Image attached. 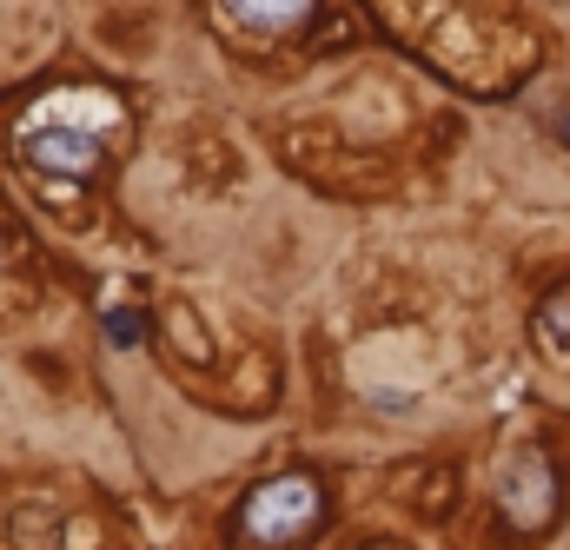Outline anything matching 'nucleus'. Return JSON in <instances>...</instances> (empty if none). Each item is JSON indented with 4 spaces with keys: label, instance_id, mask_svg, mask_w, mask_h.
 <instances>
[{
    "label": "nucleus",
    "instance_id": "obj_1",
    "mask_svg": "<svg viewBox=\"0 0 570 550\" xmlns=\"http://www.w3.org/2000/svg\"><path fill=\"white\" fill-rule=\"evenodd\" d=\"M100 127L94 120H67V100H40L20 120V159L40 179H94L100 173Z\"/></svg>",
    "mask_w": 570,
    "mask_h": 550
},
{
    "label": "nucleus",
    "instance_id": "obj_2",
    "mask_svg": "<svg viewBox=\"0 0 570 550\" xmlns=\"http://www.w3.org/2000/svg\"><path fill=\"white\" fill-rule=\"evenodd\" d=\"M318 511H325V498H318V484L312 478H298V471H285L273 484H259L253 498H246V511H239V538L246 544H298L312 524H318Z\"/></svg>",
    "mask_w": 570,
    "mask_h": 550
},
{
    "label": "nucleus",
    "instance_id": "obj_3",
    "mask_svg": "<svg viewBox=\"0 0 570 550\" xmlns=\"http://www.w3.org/2000/svg\"><path fill=\"white\" fill-rule=\"evenodd\" d=\"M498 511L518 524V531H544L551 511H558V471L544 451H518L504 471H498Z\"/></svg>",
    "mask_w": 570,
    "mask_h": 550
},
{
    "label": "nucleus",
    "instance_id": "obj_4",
    "mask_svg": "<svg viewBox=\"0 0 570 550\" xmlns=\"http://www.w3.org/2000/svg\"><path fill=\"white\" fill-rule=\"evenodd\" d=\"M219 13L253 40H285L312 20V0H219Z\"/></svg>",
    "mask_w": 570,
    "mask_h": 550
},
{
    "label": "nucleus",
    "instance_id": "obj_5",
    "mask_svg": "<svg viewBox=\"0 0 570 550\" xmlns=\"http://www.w3.org/2000/svg\"><path fill=\"white\" fill-rule=\"evenodd\" d=\"M538 338H544L551 352H570V292L544 298V312H538Z\"/></svg>",
    "mask_w": 570,
    "mask_h": 550
},
{
    "label": "nucleus",
    "instance_id": "obj_6",
    "mask_svg": "<svg viewBox=\"0 0 570 550\" xmlns=\"http://www.w3.org/2000/svg\"><path fill=\"white\" fill-rule=\"evenodd\" d=\"M107 332H114V345H134V338H140V318H134L127 305H114V312H107Z\"/></svg>",
    "mask_w": 570,
    "mask_h": 550
}]
</instances>
